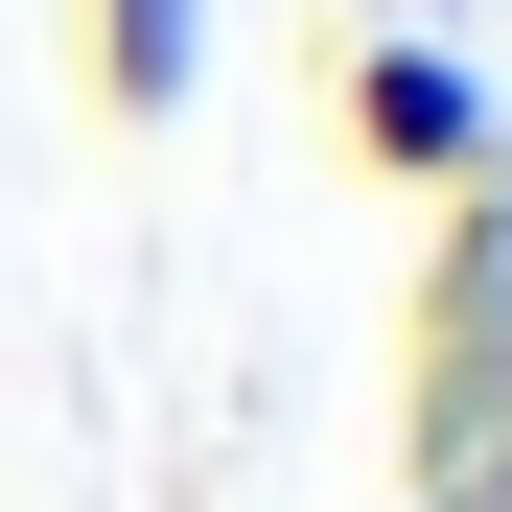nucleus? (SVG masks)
<instances>
[{
  "instance_id": "f03ea898",
  "label": "nucleus",
  "mask_w": 512,
  "mask_h": 512,
  "mask_svg": "<svg viewBox=\"0 0 512 512\" xmlns=\"http://www.w3.org/2000/svg\"><path fill=\"white\" fill-rule=\"evenodd\" d=\"M70 70H94V117H187L210 94V0H70Z\"/></svg>"
},
{
  "instance_id": "f257e3e1",
  "label": "nucleus",
  "mask_w": 512,
  "mask_h": 512,
  "mask_svg": "<svg viewBox=\"0 0 512 512\" xmlns=\"http://www.w3.org/2000/svg\"><path fill=\"white\" fill-rule=\"evenodd\" d=\"M350 163L466 210L489 163H512V117H489V70H466V47H419V24H396V47H350Z\"/></svg>"
}]
</instances>
